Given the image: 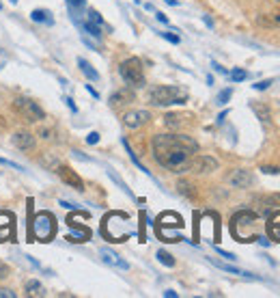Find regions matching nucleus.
<instances>
[{"instance_id": "obj_33", "label": "nucleus", "mask_w": 280, "mask_h": 298, "mask_svg": "<svg viewBox=\"0 0 280 298\" xmlns=\"http://www.w3.org/2000/svg\"><path fill=\"white\" fill-rule=\"evenodd\" d=\"M9 274H11V268H9L4 262H0V281H2V279H7Z\"/></svg>"}, {"instance_id": "obj_7", "label": "nucleus", "mask_w": 280, "mask_h": 298, "mask_svg": "<svg viewBox=\"0 0 280 298\" xmlns=\"http://www.w3.org/2000/svg\"><path fill=\"white\" fill-rule=\"evenodd\" d=\"M56 173H58V177L67 184V186H71L75 188V190H84V182H82V177L75 173L71 166H67V164H58L56 166Z\"/></svg>"}, {"instance_id": "obj_23", "label": "nucleus", "mask_w": 280, "mask_h": 298, "mask_svg": "<svg viewBox=\"0 0 280 298\" xmlns=\"http://www.w3.org/2000/svg\"><path fill=\"white\" fill-rule=\"evenodd\" d=\"M80 26H82V30H86L89 35H93L95 39H101V28L97 24H93V22H82Z\"/></svg>"}, {"instance_id": "obj_40", "label": "nucleus", "mask_w": 280, "mask_h": 298, "mask_svg": "<svg viewBox=\"0 0 280 298\" xmlns=\"http://www.w3.org/2000/svg\"><path fill=\"white\" fill-rule=\"evenodd\" d=\"M255 240H257V242H258V244H261V246H269V244H272V240H267L265 236H257Z\"/></svg>"}, {"instance_id": "obj_24", "label": "nucleus", "mask_w": 280, "mask_h": 298, "mask_svg": "<svg viewBox=\"0 0 280 298\" xmlns=\"http://www.w3.org/2000/svg\"><path fill=\"white\" fill-rule=\"evenodd\" d=\"M158 262L164 264V266H168V268L175 266V257H172L168 251H164V248H160V251H158Z\"/></svg>"}, {"instance_id": "obj_15", "label": "nucleus", "mask_w": 280, "mask_h": 298, "mask_svg": "<svg viewBox=\"0 0 280 298\" xmlns=\"http://www.w3.org/2000/svg\"><path fill=\"white\" fill-rule=\"evenodd\" d=\"M209 262L215 264L220 270H224V272H231V274H239V277H246V279H258L257 274H250V272H246V270H239V268H235V266H231V264H222V262H218L215 257H209Z\"/></svg>"}, {"instance_id": "obj_11", "label": "nucleus", "mask_w": 280, "mask_h": 298, "mask_svg": "<svg viewBox=\"0 0 280 298\" xmlns=\"http://www.w3.org/2000/svg\"><path fill=\"white\" fill-rule=\"evenodd\" d=\"M229 184L233 188H250L252 184H255V177H252V173L246 169H235L229 175Z\"/></svg>"}, {"instance_id": "obj_21", "label": "nucleus", "mask_w": 280, "mask_h": 298, "mask_svg": "<svg viewBox=\"0 0 280 298\" xmlns=\"http://www.w3.org/2000/svg\"><path fill=\"white\" fill-rule=\"evenodd\" d=\"M123 147H125V151H127V154H129V160H132L134 164H136V166H138V169L142 171V173H147V175L151 177V171H147V166H142V162H140V160L136 158V154H134V151H132V147H129V143H127L125 138H123Z\"/></svg>"}, {"instance_id": "obj_27", "label": "nucleus", "mask_w": 280, "mask_h": 298, "mask_svg": "<svg viewBox=\"0 0 280 298\" xmlns=\"http://www.w3.org/2000/svg\"><path fill=\"white\" fill-rule=\"evenodd\" d=\"M164 121H166V126L177 128V126L181 123V115H175V112H170V115H166V117H164Z\"/></svg>"}, {"instance_id": "obj_5", "label": "nucleus", "mask_w": 280, "mask_h": 298, "mask_svg": "<svg viewBox=\"0 0 280 298\" xmlns=\"http://www.w3.org/2000/svg\"><path fill=\"white\" fill-rule=\"evenodd\" d=\"M56 234V218L50 212H39L32 218V236L39 242H50Z\"/></svg>"}, {"instance_id": "obj_51", "label": "nucleus", "mask_w": 280, "mask_h": 298, "mask_svg": "<svg viewBox=\"0 0 280 298\" xmlns=\"http://www.w3.org/2000/svg\"><path fill=\"white\" fill-rule=\"evenodd\" d=\"M9 2H11V4H18V2H20V0H9Z\"/></svg>"}, {"instance_id": "obj_10", "label": "nucleus", "mask_w": 280, "mask_h": 298, "mask_svg": "<svg viewBox=\"0 0 280 298\" xmlns=\"http://www.w3.org/2000/svg\"><path fill=\"white\" fill-rule=\"evenodd\" d=\"M215 169H218V160L211 158V156H196V158H192L190 171L194 173H211Z\"/></svg>"}, {"instance_id": "obj_12", "label": "nucleus", "mask_w": 280, "mask_h": 298, "mask_svg": "<svg viewBox=\"0 0 280 298\" xmlns=\"http://www.w3.org/2000/svg\"><path fill=\"white\" fill-rule=\"evenodd\" d=\"M267 236L269 240L280 242V210H272L267 214Z\"/></svg>"}, {"instance_id": "obj_45", "label": "nucleus", "mask_w": 280, "mask_h": 298, "mask_svg": "<svg viewBox=\"0 0 280 298\" xmlns=\"http://www.w3.org/2000/svg\"><path fill=\"white\" fill-rule=\"evenodd\" d=\"M71 154L75 156V158H80V160H91L89 156H84V154H82V151H71Z\"/></svg>"}, {"instance_id": "obj_36", "label": "nucleus", "mask_w": 280, "mask_h": 298, "mask_svg": "<svg viewBox=\"0 0 280 298\" xmlns=\"http://www.w3.org/2000/svg\"><path fill=\"white\" fill-rule=\"evenodd\" d=\"M215 251H218V255H222L224 259H229V262H235V255H233V253H229V251H222V248H215Z\"/></svg>"}, {"instance_id": "obj_9", "label": "nucleus", "mask_w": 280, "mask_h": 298, "mask_svg": "<svg viewBox=\"0 0 280 298\" xmlns=\"http://www.w3.org/2000/svg\"><path fill=\"white\" fill-rule=\"evenodd\" d=\"M149 110H129L123 115V123L129 128V130H138V128H142L144 123H149Z\"/></svg>"}, {"instance_id": "obj_4", "label": "nucleus", "mask_w": 280, "mask_h": 298, "mask_svg": "<svg viewBox=\"0 0 280 298\" xmlns=\"http://www.w3.org/2000/svg\"><path fill=\"white\" fill-rule=\"evenodd\" d=\"M118 74H121V78L125 80L129 86H134V89L144 86V67H142V61L136 56H129L118 65Z\"/></svg>"}, {"instance_id": "obj_39", "label": "nucleus", "mask_w": 280, "mask_h": 298, "mask_svg": "<svg viewBox=\"0 0 280 298\" xmlns=\"http://www.w3.org/2000/svg\"><path fill=\"white\" fill-rule=\"evenodd\" d=\"M15 296H18V294H15L13 290H7V288L0 290V298H15Z\"/></svg>"}, {"instance_id": "obj_49", "label": "nucleus", "mask_w": 280, "mask_h": 298, "mask_svg": "<svg viewBox=\"0 0 280 298\" xmlns=\"http://www.w3.org/2000/svg\"><path fill=\"white\" fill-rule=\"evenodd\" d=\"M164 296H168V298H177V292H172V290H166V292H164Z\"/></svg>"}, {"instance_id": "obj_42", "label": "nucleus", "mask_w": 280, "mask_h": 298, "mask_svg": "<svg viewBox=\"0 0 280 298\" xmlns=\"http://www.w3.org/2000/svg\"><path fill=\"white\" fill-rule=\"evenodd\" d=\"M213 69H215V72H218V74H222V76L229 74V72H226V69L222 67V65H220V63H215V61H213Z\"/></svg>"}, {"instance_id": "obj_26", "label": "nucleus", "mask_w": 280, "mask_h": 298, "mask_svg": "<svg viewBox=\"0 0 280 298\" xmlns=\"http://www.w3.org/2000/svg\"><path fill=\"white\" fill-rule=\"evenodd\" d=\"M65 2H67L71 13H78V11H82L86 7V0H65Z\"/></svg>"}, {"instance_id": "obj_47", "label": "nucleus", "mask_w": 280, "mask_h": 298, "mask_svg": "<svg viewBox=\"0 0 280 298\" xmlns=\"http://www.w3.org/2000/svg\"><path fill=\"white\" fill-rule=\"evenodd\" d=\"M226 115H229V110H222V112H220V115H218V123H222L224 119H226Z\"/></svg>"}, {"instance_id": "obj_52", "label": "nucleus", "mask_w": 280, "mask_h": 298, "mask_svg": "<svg viewBox=\"0 0 280 298\" xmlns=\"http://www.w3.org/2000/svg\"><path fill=\"white\" fill-rule=\"evenodd\" d=\"M0 9H2V2H0Z\"/></svg>"}, {"instance_id": "obj_32", "label": "nucleus", "mask_w": 280, "mask_h": 298, "mask_svg": "<svg viewBox=\"0 0 280 298\" xmlns=\"http://www.w3.org/2000/svg\"><path fill=\"white\" fill-rule=\"evenodd\" d=\"M0 164L11 166V169H15V171H24V169H22V166L18 164V162H11V160H7V158H0Z\"/></svg>"}, {"instance_id": "obj_3", "label": "nucleus", "mask_w": 280, "mask_h": 298, "mask_svg": "<svg viewBox=\"0 0 280 298\" xmlns=\"http://www.w3.org/2000/svg\"><path fill=\"white\" fill-rule=\"evenodd\" d=\"M149 102L153 106H172V104H186L187 102V91L179 89V86H153L149 91Z\"/></svg>"}, {"instance_id": "obj_48", "label": "nucleus", "mask_w": 280, "mask_h": 298, "mask_svg": "<svg viewBox=\"0 0 280 298\" xmlns=\"http://www.w3.org/2000/svg\"><path fill=\"white\" fill-rule=\"evenodd\" d=\"M203 22H205V24L209 26V28H211V26H213V22H211V18H209V15H205V18H203Z\"/></svg>"}, {"instance_id": "obj_18", "label": "nucleus", "mask_w": 280, "mask_h": 298, "mask_svg": "<svg viewBox=\"0 0 280 298\" xmlns=\"http://www.w3.org/2000/svg\"><path fill=\"white\" fill-rule=\"evenodd\" d=\"M24 292H26V296H37V298L46 296V290H43V285L37 279L26 281V283H24Z\"/></svg>"}, {"instance_id": "obj_28", "label": "nucleus", "mask_w": 280, "mask_h": 298, "mask_svg": "<svg viewBox=\"0 0 280 298\" xmlns=\"http://www.w3.org/2000/svg\"><path fill=\"white\" fill-rule=\"evenodd\" d=\"M89 22H93L97 26H104V18H101L99 11H95V9H89Z\"/></svg>"}, {"instance_id": "obj_29", "label": "nucleus", "mask_w": 280, "mask_h": 298, "mask_svg": "<svg viewBox=\"0 0 280 298\" xmlns=\"http://www.w3.org/2000/svg\"><path fill=\"white\" fill-rule=\"evenodd\" d=\"M231 97H233V89H224V91H220V95H218V100H215V102L222 106V104H226V102L231 100Z\"/></svg>"}, {"instance_id": "obj_13", "label": "nucleus", "mask_w": 280, "mask_h": 298, "mask_svg": "<svg viewBox=\"0 0 280 298\" xmlns=\"http://www.w3.org/2000/svg\"><path fill=\"white\" fill-rule=\"evenodd\" d=\"M99 255H101V259L108 264V266H115V268H121V270H127L129 268V264L123 259L121 255H117L115 251H110V248H99Z\"/></svg>"}, {"instance_id": "obj_19", "label": "nucleus", "mask_w": 280, "mask_h": 298, "mask_svg": "<svg viewBox=\"0 0 280 298\" xmlns=\"http://www.w3.org/2000/svg\"><path fill=\"white\" fill-rule=\"evenodd\" d=\"M69 227H73V225H69ZM75 229V227H73ZM91 238V231L86 229V227H80V229H75L71 236H67V240L69 242H86Z\"/></svg>"}, {"instance_id": "obj_46", "label": "nucleus", "mask_w": 280, "mask_h": 298, "mask_svg": "<svg viewBox=\"0 0 280 298\" xmlns=\"http://www.w3.org/2000/svg\"><path fill=\"white\" fill-rule=\"evenodd\" d=\"M86 91H89V93L93 95L95 100H97V97H99V93H97V91H95V89H93V86H91V84H86Z\"/></svg>"}, {"instance_id": "obj_20", "label": "nucleus", "mask_w": 280, "mask_h": 298, "mask_svg": "<svg viewBox=\"0 0 280 298\" xmlns=\"http://www.w3.org/2000/svg\"><path fill=\"white\" fill-rule=\"evenodd\" d=\"M257 22L261 26H280V13H269V15H261V18H257Z\"/></svg>"}, {"instance_id": "obj_1", "label": "nucleus", "mask_w": 280, "mask_h": 298, "mask_svg": "<svg viewBox=\"0 0 280 298\" xmlns=\"http://www.w3.org/2000/svg\"><path fill=\"white\" fill-rule=\"evenodd\" d=\"M153 158L160 166L170 173L190 171L194 154H198V143L187 134H158L151 140Z\"/></svg>"}, {"instance_id": "obj_14", "label": "nucleus", "mask_w": 280, "mask_h": 298, "mask_svg": "<svg viewBox=\"0 0 280 298\" xmlns=\"http://www.w3.org/2000/svg\"><path fill=\"white\" fill-rule=\"evenodd\" d=\"M136 100V93H134L132 89H118L117 93H112L110 97V104L112 106H125V104H132V102Z\"/></svg>"}, {"instance_id": "obj_44", "label": "nucleus", "mask_w": 280, "mask_h": 298, "mask_svg": "<svg viewBox=\"0 0 280 298\" xmlns=\"http://www.w3.org/2000/svg\"><path fill=\"white\" fill-rule=\"evenodd\" d=\"M155 18H158V20L162 22V24H168V18H166L164 13H160V11H158V13H155Z\"/></svg>"}, {"instance_id": "obj_37", "label": "nucleus", "mask_w": 280, "mask_h": 298, "mask_svg": "<svg viewBox=\"0 0 280 298\" xmlns=\"http://www.w3.org/2000/svg\"><path fill=\"white\" fill-rule=\"evenodd\" d=\"M86 143H89V145H97V143H99V134H97V132H91L89 136H86Z\"/></svg>"}, {"instance_id": "obj_16", "label": "nucleus", "mask_w": 280, "mask_h": 298, "mask_svg": "<svg viewBox=\"0 0 280 298\" xmlns=\"http://www.w3.org/2000/svg\"><path fill=\"white\" fill-rule=\"evenodd\" d=\"M30 20L35 24H46V26H52L54 24V18L47 9H32L30 11Z\"/></svg>"}, {"instance_id": "obj_50", "label": "nucleus", "mask_w": 280, "mask_h": 298, "mask_svg": "<svg viewBox=\"0 0 280 298\" xmlns=\"http://www.w3.org/2000/svg\"><path fill=\"white\" fill-rule=\"evenodd\" d=\"M166 2L172 4V7H177V4H179V2H177V0H166Z\"/></svg>"}, {"instance_id": "obj_17", "label": "nucleus", "mask_w": 280, "mask_h": 298, "mask_svg": "<svg viewBox=\"0 0 280 298\" xmlns=\"http://www.w3.org/2000/svg\"><path fill=\"white\" fill-rule=\"evenodd\" d=\"M78 67H80V72H82L89 80H99V72H97V69L89 61H86V58H82V56L78 58Z\"/></svg>"}, {"instance_id": "obj_38", "label": "nucleus", "mask_w": 280, "mask_h": 298, "mask_svg": "<svg viewBox=\"0 0 280 298\" xmlns=\"http://www.w3.org/2000/svg\"><path fill=\"white\" fill-rule=\"evenodd\" d=\"M160 35L164 37L166 41H170V43H179V37H177V35H170V32H160Z\"/></svg>"}, {"instance_id": "obj_2", "label": "nucleus", "mask_w": 280, "mask_h": 298, "mask_svg": "<svg viewBox=\"0 0 280 298\" xmlns=\"http://www.w3.org/2000/svg\"><path fill=\"white\" fill-rule=\"evenodd\" d=\"M257 218L258 214L241 210L231 218V234L237 242H250L257 238Z\"/></svg>"}, {"instance_id": "obj_30", "label": "nucleus", "mask_w": 280, "mask_h": 298, "mask_svg": "<svg viewBox=\"0 0 280 298\" xmlns=\"http://www.w3.org/2000/svg\"><path fill=\"white\" fill-rule=\"evenodd\" d=\"M229 76L235 80V82H241V80L248 78V72H244V69H233V72H231Z\"/></svg>"}, {"instance_id": "obj_34", "label": "nucleus", "mask_w": 280, "mask_h": 298, "mask_svg": "<svg viewBox=\"0 0 280 298\" xmlns=\"http://www.w3.org/2000/svg\"><path fill=\"white\" fill-rule=\"evenodd\" d=\"M108 175H110V177H112V180H115V182H117V184H118V186H121V188H123V190H125L127 194H132V190H129V188H127V186H125V184H123V182H121V180H118V177H117V175H115V173H112V171H108Z\"/></svg>"}, {"instance_id": "obj_53", "label": "nucleus", "mask_w": 280, "mask_h": 298, "mask_svg": "<svg viewBox=\"0 0 280 298\" xmlns=\"http://www.w3.org/2000/svg\"><path fill=\"white\" fill-rule=\"evenodd\" d=\"M276 2H280V0H276Z\"/></svg>"}, {"instance_id": "obj_35", "label": "nucleus", "mask_w": 280, "mask_h": 298, "mask_svg": "<svg viewBox=\"0 0 280 298\" xmlns=\"http://www.w3.org/2000/svg\"><path fill=\"white\" fill-rule=\"evenodd\" d=\"M263 173H267V175H280V169L278 166H261Z\"/></svg>"}, {"instance_id": "obj_41", "label": "nucleus", "mask_w": 280, "mask_h": 298, "mask_svg": "<svg viewBox=\"0 0 280 298\" xmlns=\"http://www.w3.org/2000/svg\"><path fill=\"white\" fill-rule=\"evenodd\" d=\"M65 104L69 106V110H71V112H78V106L73 104V100H71V97H65Z\"/></svg>"}, {"instance_id": "obj_31", "label": "nucleus", "mask_w": 280, "mask_h": 298, "mask_svg": "<svg viewBox=\"0 0 280 298\" xmlns=\"http://www.w3.org/2000/svg\"><path fill=\"white\" fill-rule=\"evenodd\" d=\"M269 84H274V78H265V80H261V82L252 84V89H255V91H265V89H269Z\"/></svg>"}, {"instance_id": "obj_43", "label": "nucleus", "mask_w": 280, "mask_h": 298, "mask_svg": "<svg viewBox=\"0 0 280 298\" xmlns=\"http://www.w3.org/2000/svg\"><path fill=\"white\" fill-rule=\"evenodd\" d=\"M50 134H52V130H47V128H41L39 130V136L41 138H50Z\"/></svg>"}, {"instance_id": "obj_6", "label": "nucleus", "mask_w": 280, "mask_h": 298, "mask_svg": "<svg viewBox=\"0 0 280 298\" xmlns=\"http://www.w3.org/2000/svg\"><path fill=\"white\" fill-rule=\"evenodd\" d=\"M13 110L30 123H37V121H43V119H46V110H43L35 100H30V97H15Z\"/></svg>"}, {"instance_id": "obj_8", "label": "nucleus", "mask_w": 280, "mask_h": 298, "mask_svg": "<svg viewBox=\"0 0 280 298\" xmlns=\"http://www.w3.org/2000/svg\"><path fill=\"white\" fill-rule=\"evenodd\" d=\"M11 143H13L15 149L24 151V154H28V151H35V147H37L35 136H32L30 132H26V130H20V132H15L13 136H11Z\"/></svg>"}, {"instance_id": "obj_25", "label": "nucleus", "mask_w": 280, "mask_h": 298, "mask_svg": "<svg viewBox=\"0 0 280 298\" xmlns=\"http://www.w3.org/2000/svg\"><path fill=\"white\" fill-rule=\"evenodd\" d=\"M177 188H179V192L181 194H186V197H194V184L192 182H187V180H181L179 184H177Z\"/></svg>"}, {"instance_id": "obj_22", "label": "nucleus", "mask_w": 280, "mask_h": 298, "mask_svg": "<svg viewBox=\"0 0 280 298\" xmlns=\"http://www.w3.org/2000/svg\"><path fill=\"white\" fill-rule=\"evenodd\" d=\"M252 110H255V112H257V117L261 119V121L267 126L269 119H272V115H269V108H267V106H263V104H252Z\"/></svg>"}]
</instances>
